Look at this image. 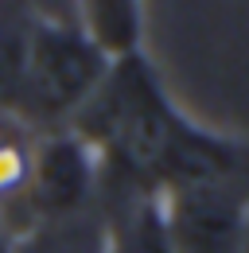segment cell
I'll use <instances>...</instances> for the list:
<instances>
[{"mask_svg":"<svg viewBox=\"0 0 249 253\" xmlns=\"http://www.w3.org/2000/svg\"><path fill=\"white\" fill-rule=\"evenodd\" d=\"M66 128L97 152L101 187L113 191L164 195L175 187L249 179V144L179 113L148 55L109 66L97 94Z\"/></svg>","mask_w":249,"mask_h":253,"instance_id":"cell-1","label":"cell"},{"mask_svg":"<svg viewBox=\"0 0 249 253\" xmlns=\"http://www.w3.org/2000/svg\"><path fill=\"white\" fill-rule=\"evenodd\" d=\"M109 63L78 32V20H55L43 8H31L28 66L16 101V121L31 132H55L74 121V113L97 94Z\"/></svg>","mask_w":249,"mask_h":253,"instance_id":"cell-2","label":"cell"},{"mask_svg":"<svg viewBox=\"0 0 249 253\" xmlns=\"http://www.w3.org/2000/svg\"><path fill=\"white\" fill-rule=\"evenodd\" d=\"M101 203V160L74 128L35 132L31 175L20 207L8 214V226L24 234L39 222H55L93 211Z\"/></svg>","mask_w":249,"mask_h":253,"instance_id":"cell-3","label":"cell"},{"mask_svg":"<svg viewBox=\"0 0 249 253\" xmlns=\"http://www.w3.org/2000/svg\"><path fill=\"white\" fill-rule=\"evenodd\" d=\"M160 214L171 253H242L249 222V179L164 191Z\"/></svg>","mask_w":249,"mask_h":253,"instance_id":"cell-4","label":"cell"},{"mask_svg":"<svg viewBox=\"0 0 249 253\" xmlns=\"http://www.w3.org/2000/svg\"><path fill=\"white\" fill-rule=\"evenodd\" d=\"M97 207L105 214V234H109L105 253H171L164 214H160V195L101 187Z\"/></svg>","mask_w":249,"mask_h":253,"instance_id":"cell-5","label":"cell"},{"mask_svg":"<svg viewBox=\"0 0 249 253\" xmlns=\"http://www.w3.org/2000/svg\"><path fill=\"white\" fill-rule=\"evenodd\" d=\"M74 20L109 66L144 55V8L136 0H86L74 8Z\"/></svg>","mask_w":249,"mask_h":253,"instance_id":"cell-6","label":"cell"},{"mask_svg":"<svg viewBox=\"0 0 249 253\" xmlns=\"http://www.w3.org/2000/svg\"><path fill=\"white\" fill-rule=\"evenodd\" d=\"M109 234H105V214L101 207L70 214V218L39 222L20 234L16 253H105Z\"/></svg>","mask_w":249,"mask_h":253,"instance_id":"cell-7","label":"cell"},{"mask_svg":"<svg viewBox=\"0 0 249 253\" xmlns=\"http://www.w3.org/2000/svg\"><path fill=\"white\" fill-rule=\"evenodd\" d=\"M28 32L31 8L24 4H0V113H16L24 66H28Z\"/></svg>","mask_w":249,"mask_h":253,"instance_id":"cell-8","label":"cell"},{"mask_svg":"<svg viewBox=\"0 0 249 253\" xmlns=\"http://www.w3.org/2000/svg\"><path fill=\"white\" fill-rule=\"evenodd\" d=\"M31 152H35V132L24 121L0 113V218H8L24 199Z\"/></svg>","mask_w":249,"mask_h":253,"instance_id":"cell-9","label":"cell"},{"mask_svg":"<svg viewBox=\"0 0 249 253\" xmlns=\"http://www.w3.org/2000/svg\"><path fill=\"white\" fill-rule=\"evenodd\" d=\"M16 242H20V234L0 218V253H16Z\"/></svg>","mask_w":249,"mask_h":253,"instance_id":"cell-10","label":"cell"},{"mask_svg":"<svg viewBox=\"0 0 249 253\" xmlns=\"http://www.w3.org/2000/svg\"><path fill=\"white\" fill-rule=\"evenodd\" d=\"M242 253H249V222H246V238H242Z\"/></svg>","mask_w":249,"mask_h":253,"instance_id":"cell-11","label":"cell"}]
</instances>
